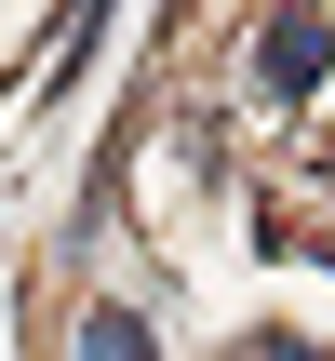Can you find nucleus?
<instances>
[{"mask_svg": "<svg viewBox=\"0 0 335 361\" xmlns=\"http://www.w3.org/2000/svg\"><path fill=\"white\" fill-rule=\"evenodd\" d=\"M322 80H335V13H269V27H255V94L295 107V94H322Z\"/></svg>", "mask_w": 335, "mask_h": 361, "instance_id": "nucleus-1", "label": "nucleus"}, {"mask_svg": "<svg viewBox=\"0 0 335 361\" xmlns=\"http://www.w3.org/2000/svg\"><path fill=\"white\" fill-rule=\"evenodd\" d=\"M81 361H161V348H148L134 308H94V322H81Z\"/></svg>", "mask_w": 335, "mask_h": 361, "instance_id": "nucleus-2", "label": "nucleus"}, {"mask_svg": "<svg viewBox=\"0 0 335 361\" xmlns=\"http://www.w3.org/2000/svg\"><path fill=\"white\" fill-rule=\"evenodd\" d=\"M242 361H335V348H309V335H255Z\"/></svg>", "mask_w": 335, "mask_h": 361, "instance_id": "nucleus-3", "label": "nucleus"}]
</instances>
